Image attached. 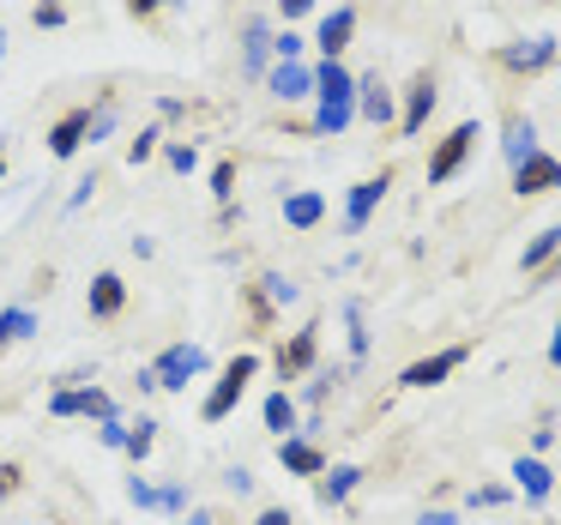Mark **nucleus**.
I'll return each mask as SVG.
<instances>
[{
  "label": "nucleus",
  "mask_w": 561,
  "mask_h": 525,
  "mask_svg": "<svg viewBox=\"0 0 561 525\" xmlns=\"http://www.w3.org/2000/svg\"><path fill=\"white\" fill-rule=\"evenodd\" d=\"M314 91H320L314 127H320V134H344V127H351V115H356V79L344 73L339 61H327V67L314 73Z\"/></svg>",
  "instance_id": "f257e3e1"
},
{
  "label": "nucleus",
  "mask_w": 561,
  "mask_h": 525,
  "mask_svg": "<svg viewBox=\"0 0 561 525\" xmlns=\"http://www.w3.org/2000/svg\"><path fill=\"white\" fill-rule=\"evenodd\" d=\"M471 146H477V122H459L435 146V158H428V182H453V175H459V163L471 158Z\"/></svg>",
  "instance_id": "f03ea898"
},
{
  "label": "nucleus",
  "mask_w": 561,
  "mask_h": 525,
  "mask_svg": "<svg viewBox=\"0 0 561 525\" xmlns=\"http://www.w3.org/2000/svg\"><path fill=\"white\" fill-rule=\"evenodd\" d=\"M254 368H260L254 356H236V363L224 368V380L211 387V399H206V423H218V416H230V404L248 392V380H254Z\"/></svg>",
  "instance_id": "7ed1b4c3"
},
{
  "label": "nucleus",
  "mask_w": 561,
  "mask_h": 525,
  "mask_svg": "<svg viewBox=\"0 0 561 525\" xmlns=\"http://www.w3.org/2000/svg\"><path fill=\"white\" fill-rule=\"evenodd\" d=\"M549 187H561V163L543 158V151H537V158H525L519 170H513V194H519V199L549 194Z\"/></svg>",
  "instance_id": "20e7f679"
},
{
  "label": "nucleus",
  "mask_w": 561,
  "mask_h": 525,
  "mask_svg": "<svg viewBox=\"0 0 561 525\" xmlns=\"http://www.w3.org/2000/svg\"><path fill=\"white\" fill-rule=\"evenodd\" d=\"M465 356H471V351H465V344H453V351H435L428 363H411V368H404V387H440L453 368H465Z\"/></svg>",
  "instance_id": "39448f33"
},
{
  "label": "nucleus",
  "mask_w": 561,
  "mask_h": 525,
  "mask_svg": "<svg viewBox=\"0 0 561 525\" xmlns=\"http://www.w3.org/2000/svg\"><path fill=\"white\" fill-rule=\"evenodd\" d=\"M199 368H206V356H199L194 344H175V351L158 356L151 375H158V387H187V375H199Z\"/></svg>",
  "instance_id": "423d86ee"
},
{
  "label": "nucleus",
  "mask_w": 561,
  "mask_h": 525,
  "mask_svg": "<svg viewBox=\"0 0 561 525\" xmlns=\"http://www.w3.org/2000/svg\"><path fill=\"white\" fill-rule=\"evenodd\" d=\"M501 61L513 67V73H543L549 61H556V37H531V43H507L501 49Z\"/></svg>",
  "instance_id": "0eeeda50"
},
{
  "label": "nucleus",
  "mask_w": 561,
  "mask_h": 525,
  "mask_svg": "<svg viewBox=\"0 0 561 525\" xmlns=\"http://www.w3.org/2000/svg\"><path fill=\"white\" fill-rule=\"evenodd\" d=\"M356 115H368L375 127H387V122H392V91L380 85V73L356 79Z\"/></svg>",
  "instance_id": "6e6552de"
},
{
  "label": "nucleus",
  "mask_w": 561,
  "mask_h": 525,
  "mask_svg": "<svg viewBox=\"0 0 561 525\" xmlns=\"http://www.w3.org/2000/svg\"><path fill=\"white\" fill-rule=\"evenodd\" d=\"M49 411H55V416H115V404L103 399L98 387H85V392H55Z\"/></svg>",
  "instance_id": "1a4fd4ad"
},
{
  "label": "nucleus",
  "mask_w": 561,
  "mask_h": 525,
  "mask_svg": "<svg viewBox=\"0 0 561 525\" xmlns=\"http://www.w3.org/2000/svg\"><path fill=\"white\" fill-rule=\"evenodd\" d=\"M85 134H91V110H67L61 122H55V134H49V151L55 158H73Z\"/></svg>",
  "instance_id": "9d476101"
},
{
  "label": "nucleus",
  "mask_w": 561,
  "mask_h": 525,
  "mask_svg": "<svg viewBox=\"0 0 561 525\" xmlns=\"http://www.w3.org/2000/svg\"><path fill=\"white\" fill-rule=\"evenodd\" d=\"M428 110H435V79L423 73V79H411V98H404V122L399 127L416 139V134H423V122H428Z\"/></svg>",
  "instance_id": "9b49d317"
},
{
  "label": "nucleus",
  "mask_w": 561,
  "mask_h": 525,
  "mask_svg": "<svg viewBox=\"0 0 561 525\" xmlns=\"http://www.w3.org/2000/svg\"><path fill=\"white\" fill-rule=\"evenodd\" d=\"M387 187H392V175H387V170H380V175H368V182H356V194H351V230H363V224H368V212L380 206V194H387Z\"/></svg>",
  "instance_id": "f8f14e48"
},
{
  "label": "nucleus",
  "mask_w": 561,
  "mask_h": 525,
  "mask_svg": "<svg viewBox=\"0 0 561 525\" xmlns=\"http://www.w3.org/2000/svg\"><path fill=\"white\" fill-rule=\"evenodd\" d=\"M122 303H127V290H122V278H115V272H98V278H91V315H122Z\"/></svg>",
  "instance_id": "ddd939ff"
},
{
  "label": "nucleus",
  "mask_w": 561,
  "mask_h": 525,
  "mask_svg": "<svg viewBox=\"0 0 561 525\" xmlns=\"http://www.w3.org/2000/svg\"><path fill=\"white\" fill-rule=\"evenodd\" d=\"M320 218H327V199L320 194H290L284 199V224H290V230H314Z\"/></svg>",
  "instance_id": "4468645a"
},
{
  "label": "nucleus",
  "mask_w": 561,
  "mask_h": 525,
  "mask_svg": "<svg viewBox=\"0 0 561 525\" xmlns=\"http://www.w3.org/2000/svg\"><path fill=\"white\" fill-rule=\"evenodd\" d=\"M351 31H356V13H351V7H339V13H332L327 19V25H320V49H327V61H339V49H344V43H351Z\"/></svg>",
  "instance_id": "2eb2a0df"
},
{
  "label": "nucleus",
  "mask_w": 561,
  "mask_h": 525,
  "mask_svg": "<svg viewBox=\"0 0 561 525\" xmlns=\"http://www.w3.org/2000/svg\"><path fill=\"white\" fill-rule=\"evenodd\" d=\"M272 91H278L284 103H296V98H308V91H314V73H308V67H296V61H284L278 73H272Z\"/></svg>",
  "instance_id": "dca6fc26"
},
{
  "label": "nucleus",
  "mask_w": 561,
  "mask_h": 525,
  "mask_svg": "<svg viewBox=\"0 0 561 525\" xmlns=\"http://www.w3.org/2000/svg\"><path fill=\"white\" fill-rule=\"evenodd\" d=\"M525 158H537V127L525 122V115H513V122H507V163L519 170Z\"/></svg>",
  "instance_id": "f3484780"
},
{
  "label": "nucleus",
  "mask_w": 561,
  "mask_h": 525,
  "mask_svg": "<svg viewBox=\"0 0 561 525\" xmlns=\"http://www.w3.org/2000/svg\"><path fill=\"white\" fill-rule=\"evenodd\" d=\"M308 363H314V327H308V332H296V339H290V351H278V375L290 380V375H302Z\"/></svg>",
  "instance_id": "a211bd4d"
},
{
  "label": "nucleus",
  "mask_w": 561,
  "mask_h": 525,
  "mask_svg": "<svg viewBox=\"0 0 561 525\" xmlns=\"http://www.w3.org/2000/svg\"><path fill=\"white\" fill-rule=\"evenodd\" d=\"M284 465H290L296 477H314V471H327V459H320V447H308V441H284Z\"/></svg>",
  "instance_id": "6ab92c4d"
},
{
  "label": "nucleus",
  "mask_w": 561,
  "mask_h": 525,
  "mask_svg": "<svg viewBox=\"0 0 561 525\" xmlns=\"http://www.w3.org/2000/svg\"><path fill=\"white\" fill-rule=\"evenodd\" d=\"M356 477H363L356 465H332V471L320 477V501H327V507H332V501H344V495L356 489Z\"/></svg>",
  "instance_id": "aec40b11"
},
{
  "label": "nucleus",
  "mask_w": 561,
  "mask_h": 525,
  "mask_svg": "<svg viewBox=\"0 0 561 525\" xmlns=\"http://www.w3.org/2000/svg\"><path fill=\"white\" fill-rule=\"evenodd\" d=\"M556 254H561V230H543L531 248H525V260H519V266H525V272H543Z\"/></svg>",
  "instance_id": "412c9836"
},
{
  "label": "nucleus",
  "mask_w": 561,
  "mask_h": 525,
  "mask_svg": "<svg viewBox=\"0 0 561 525\" xmlns=\"http://www.w3.org/2000/svg\"><path fill=\"white\" fill-rule=\"evenodd\" d=\"M513 477H519V489H525L531 501H543V495H549V471H543L537 459H519V465H513Z\"/></svg>",
  "instance_id": "4be33fe9"
},
{
  "label": "nucleus",
  "mask_w": 561,
  "mask_h": 525,
  "mask_svg": "<svg viewBox=\"0 0 561 525\" xmlns=\"http://www.w3.org/2000/svg\"><path fill=\"white\" fill-rule=\"evenodd\" d=\"M242 55H248V73H260V67H266V55H272V37H266V25H248V43H242Z\"/></svg>",
  "instance_id": "5701e85b"
},
{
  "label": "nucleus",
  "mask_w": 561,
  "mask_h": 525,
  "mask_svg": "<svg viewBox=\"0 0 561 525\" xmlns=\"http://www.w3.org/2000/svg\"><path fill=\"white\" fill-rule=\"evenodd\" d=\"M266 429H278V435H290V429H296V404L284 399V392H272V399H266Z\"/></svg>",
  "instance_id": "b1692460"
},
{
  "label": "nucleus",
  "mask_w": 561,
  "mask_h": 525,
  "mask_svg": "<svg viewBox=\"0 0 561 525\" xmlns=\"http://www.w3.org/2000/svg\"><path fill=\"white\" fill-rule=\"evenodd\" d=\"M260 284H266V290H260L266 303H296V284H290V278H278V272H272V278H260Z\"/></svg>",
  "instance_id": "393cba45"
},
{
  "label": "nucleus",
  "mask_w": 561,
  "mask_h": 525,
  "mask_svg": "<svg viewBox=\"0 0 561 525\" xmlns=\"http://www.w3.org/2000/svg\"><path fill=\"white\" fill-rule=\"evenodd\" d=\"M25 332H31V315H25V308L0 315V339H25Z\"/></svg>",
  "instance_id": "a878e982"
},
{
  "label": "nucleus",
  "mask_w": 561,
  "mask_h": 525,
  "mask_svg": "<svg viewBox=\"0 0 561 525\" xmlns=\"http://www.w3.org/2000/svg\"><path fill=\"white\" fill-rule=\"evenodd\" d=\"M151 151H158V134H151V127H146V134H139L134 146H127V163H146Z\"/></svg>",
  "instance_id": "bb28decb"
},
{
  "label": "nucleus",
  "mask_w": 561,
  "mask_h": 525,
  "mask_svg": "<svg viewBox=\"0 0 561 525\" xmlns=\"http://www.w3.org/2000/svg\"><path fill=\"white\" fill-rule=\"evenodd\" d=\"M151 429H158V423H139L134 435H127V453H134V459H146V453H151Z\"/></svg>",
  "instance_id": "cd10ccee"
},
{
  "label": "nucleus",
  "mask_w": 561,
  "mask_h": 525,
  "mask_svg": "<svg viewBox=\"0 0 561 525\" xmlns=\"http://www.w3.org/2000/svg\"><path fill=\"white\" fill-rule=\"evenodd\" d=\"M230 187H236V170H230V163H218V170H211V194L230 199Z\"/></svg>",
  "instance_id": "c85d7f7f"
},
{
  "label": "nucleus",
  "mask_w": 561,
  "mask_h": 525,
  "mask_svg": "<svg viewBox=\"0 0 561 525\" xmlns=\"http://www.w3.org/2000/svg\"><path fill=\"white\" fill-rule=\"evenodd\" d=\"M170 163H175V170H182V175H187V170H194V163H199V158H194V146H170Z\"/></svg>",
  "instance_id": "c756f323"
},
{
  "label": "nucleus",
  "mask_w": 561,
  "mask_h": 525,
  "mask_svg": "<svg viewBox=\"0 0 561 525\" xmlns=\"http://www.w3.org/2000/svg\"><path fill=\"white\" fill-rule=\"evenodd\" d=\"M61 0H43V7H37V25H61Z\"/></svg>",
  "instance_id": "7c9ffc66"
},
{
  "label": "nucleus",
  "mask_w": 561,
  "mask_h": 525,
  "mask_svg": "<svg viewBox=\"0 0 561 525\" xmlns=\"http://www.w3.org/2000/svg\"><path fill=\"white\" fill-rule=\"evenodd\" d=\"M272 49H278V55H284V61H296V55H302V37H290V31H284V37H278V43H272Z\"/></svg>",
  "instance_id": "2f4dec72"
},
{
  "label": "nucleus",
  "mask_w": 561,
  "mask_h": 525,
  "mask_svg": "<svg viewBox=\"0 0 561 525\" xmlns=\"http://www.w3.org/2000/svg\"><path fill=\"white\" fill-rule=\"evenodd\" d=\"M103 441H110V447H127V429L115 423V416H103Z\"/></svg>",
  "instance_id": "473e14b6"
},
{
  "label": "nucleus",
  "mask_w": 561,
  "mask_h": 525,
  "mask_svg": "<svg viewBox=\"0 0 561 525\" xmlns=\"http://www.w3.org/2000/svg\"><path fill=\"white\" fill-rule=\"evenodd\" d=\"M13 489H19V465H0V501L13 495Z\"/></svg>",
  "instance_id": "72a5a7b5"
},
{
  "label": "nucleus",
  "mask_w": 561,
  "mask_h": 525,
  "mask_svg": "<svg viewBox=\"0 0 561 525\" xmlns=\"http://www.w3.org/2000/svg\"><path fill=\"white\" fill-rule=\"evenodd\" d=\"M254 525H290V513H284V507H266V513H260Z\"/></svg>",
  "instance_id": "f704fd0d"
},
{
  "label": "nucleus",
  "mask_w": 561,
  "mask_h": 525,
  "mask_svg": "<svg viewBox=\"0 0 561 525\" xmlns=\"http://www.w3.org/2000/svg\"><path fill=\"white\" fill-rule=\"evenodd\" d=\"M314 0H284V19H296V13H308Z\"/></svg>",
  "instance_id": "c9c22d12"
},
{
  "label": "nucleus",
  "mask_w": 561,
  "mask_h": 525,
  "mask_svg": "<svg viewBox=\"0 0 561 525\" xmlns=\"http://www.w3.org/2000/svg\"><path fill=\"white\" fill-rule=\"evenodd\" d=\"M423 525H459V520H453V513H440V507H435V513H423Z\"/></svg>",
  "instance_id": "e433bc0d"
},
{
  "label": "nucleus",
  "mask_w": 561,
  "mask_h": 525,
  "mask_svg": "<svg viewBox=\"0 0 561 525\" xmlns=\"http://www.w3.org/2000/svg\"><path fill=\"white\" fill-rule=\"evenodd\" d=\"M549 363L561 368V320H556V339H549Z\"/></svg>",
  "instance_id": "4c0bfd02"
},
{
  "label": "nucleus",
  "mask_w": 561,
  "mask_h": 525,
  "mask_svg": "<svg viewBox=\"0 0 561 525\" xmlns=\"http://www.w3.org/2000/svg\"><path fill=\"white\" fill-rule=\"evenodd\" d=\"M158 7H163V0H134V13H139V19H146V13H158Z\"/></svg>",
  "instance_id": "58836bf2"
},
{
  "label": "nucleus",
  "mask_w": 561,
  "mask_h": 525,
  "mask_svg": "<svg viewBox=\"0 0 561 525\" xmlns=\"http://www.w3.org/2000/svg\"><path fill=\"white\" fill-rule=\"evenodd\" d=\"M187 525H211V513H194V520H187Z\"/></svg>",
  "instance_id": "ea45409f"
},
{
  "label": "nucleus",
  "mask_w": 561,
  "mask_h": 525,
  "mask_svg": "<svg viewBox=\"0 0 561 525\" xmlns=\"http://www.w3.org/2000/svg\"><path fill=\"white\" fill-rule=\"evenodd\" d=\"M0 55H7V31H0Z\"/></svg>",
  "instance_id": "a19ab883"
},
{
  "label": "nucleus",
  "mask_w": 561,
  "mask_h": 525,
  "mask_svg": "<svg viewBox=\"0 0 561 525\" xmlns=\"http://www.w3.org/2000/svg\"><path fill=\"white\" fill-rule=\"evenodd\" d=\"M0 170H7V158H0Z\"/></svg>",
  "instance_id": "79ce46f5"
},
{
  "label": "nucleus",
  "mask_w": 561,
  "mask_h": 525,
  "mask_svg": "<svg viewBox=\"0 0 561 525\" xmlns=\"http://www.w3.org/2000/svg\"><path fill=\"white\" fill-rule=\"evenodd\" d=\"M0 344H7V339H0Z\"/></svg>",
  "instance_id": "37998d69"
}]
</instances>
